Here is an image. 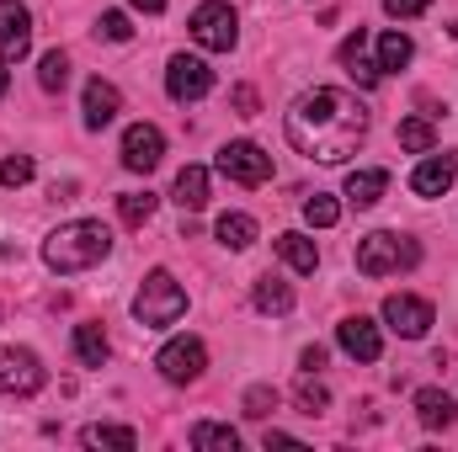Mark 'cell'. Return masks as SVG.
<instances>
[{"label": "cell", "instance_id": "obj_1", "mask_svg": "<svg viewBox=\"0 0 458 452\" xmlns=\"http://www.w3.org/2000/svg\"><path fill=\"white\" fill-rule=\"evenodd\" d=\"M368 138V107L346 91H304L293 107H288V144L320 165H342L357 155V144Z\"/></svg>", "mask_w": 458, "mask_h": 452}, {"label": "cell", "instance_id": "obj_2", "mask_svg": "<svg viewBox=\"0 0 458 452\" xmlns=\"http://www.w3.org/2000/svg\"><path fill=\"white\" fill-rule=\"evenodd\" d=\"M113 250V229L97 224V219H75V224H59L43 239V261L48 272H86L97 261H107Z\"/></svg>", "mask_w": 458, "mask_h": 452}, {"label": "cell", "instance_id": "obj_3", "mask_svg": "<svg viewBox=\"0 0 458 452\" xmlns=\"http://www.w3.org/2000/svg\"><path fill=\"white\" fill-rule=\"evenodd\" d=\"M421 261V245L405 239V234H389V229H373L357 239V272L362 277H394V272H411Z\"/></svg>", "mask_w": 458, "mask_h": 452}, {"label": "cell", "instance_id": "obj_4", "mask_svg": "<svg viewBox=\"0 0 458 452\" xmlns=\"http://www.w3.org/2000/svg\"><path fill=\"white\" fill-rule=\"evenodd\" d=\"M182 314H187L182 282H176L171 272H149V277L139 282V293H133V320L149 325V331H165V325H176Z\"/></svg>", "mask_w": 458, "mask_h": 452}, {"label": "cell", "instance_id": "obj_5", "mask_svg": "<svg viewBox=\"0 0 458 452\" xmlns=\"http://www.w3.org/2000/svg\"><path fill=\"white\" fill-rule=\"evenodd\" d=\"M187 32H192L198 48H208V54H229L234 38H240V16H234V5H225V0H203V5L192 11Z\"/></svg>", "mask_w": 458, "mask_h": 452}, {"label": "cell", "instance_id": "obj_6", "mask_svg": "<svg viewBox=\"0 0 458 452\" xmlns=\"http://www.w3.org/2000/svg\"><path fill=\"white\" fill-rule=\"evenodd\" d=\"M155 367H160V378L165 383H198L203 378V367H208V346L198 336H176L160 346V356H155Z\"/></svg>", "mask_w": 458, "mask_h": 452}, {"label": "cell", "instance_id": "obj_7", "mask_svg": "<svg viewBox=\"0 0 458 452\" xmlns=\"http://www.w3.org/2000/svg\"><path fill=\"white\" fill-rule=\"evenodd\" d=\"M219 176H229L234 187H261L272 176V155L250 138H234V144L219 149Z\"/></svg>", "mask_w": 458, "mask_h": 452}, {"label": "cell", "instance_id": "obj_8", "mask_svg": "<svg viewBox=\"0 0 458 452\" xmlns=\"http://www.w3.org/2000/svg\"><path fill=\"white\" fill-rule=\"evenodd\" d=\"M165 91H171V102H203V96L214 91V70H208L198 54H171V64H165Z\"/></svg>", "mask_w": 458, "mask_h": 452}, {"label": "cell", "instance_id": "obj_9", "mask_svg": "<svg viewBox=\"0 0 458 452\" xmlns=\"http://www.w3.org/2000/svg\"><path fill=\"white\" fill-rule=\"evenodd\" d=\"M43 362L27 346H0V394H38L43 389Z\"/></svg>", "mask_w": 458, "mask_h": 452}, {"label": "cell", "instance_id": "obj_10", "mask_svg": "<svg viewBox=\"0 0 458 452\" xmlns=\"http://www.w3.org/2000/svg\"><path fill=\"white\" fill-rule=\"evenodd\" d=\"M384 320H389L394 336L421 340L427 331H432V304L416 298V293H389V298H384Z\"/></svg>", "mask_w": 458, "mask_h": 452}, {"label": "cell", "instance_id": "obj_11", "mask_svg": "<svg viewBox=\"0 0 458 452\" xmlns=\"http://www.w3.org/2000/svg\"><path fill=\"white\" fill-rule=\"evenodd\" d=\"M32 54V16L21 0H0V64H16Z\"/></svg>", "mask_w": 458, "mask_h": 452}, {"label": "cell", "instance_id": "obj_12", "mask_svg": "<svg viewBox=\"0 0 458 452\" xmlns=\"http://www.w3.org/2000/svg\"><path fill=\"white\" fill-rule=\"evenodd\" d=\"M160 155H165V133H160L155 122H133V128L123 133V165H128V171L149 176V171L160 165Z\"/></svg>", "mask_w": 458, "mask_h": 452}, {"label": "cell", "instance_id": "obj_13", "mask_svg": "<svg viewBox=\"0 0 458 452\" xmlns=\"http://www.w3.org/2000/svg\"><path fill=\"white\" fill-rule=\"evenodd\" d=\"M336 340H342V351L352 362H378L384 356V336H378V325L368 320V314H352L336 325Z\"/></svg>", "mask_w": 458, "mask_h": 452}, {"label": "cell", "instance_id": "obj_14", "mask_svg": "<svg viewBox=\"0 0 458 452\" xmlns=\"http://www.w3.org/2000/svg\"><path fill=\"white\" fill-rule=\"evenodd\" d=\"M454 176H458L454 155H432V149H427V160L411 171V192H416V197H443V192L454 187Z\"/></svg>", "mask_w": 458, "mask_h": 452}, {"label": "cell", "instance_id": "obj_15", "mask_svg": "<svg viewBox=\"0 0 458 452\" xmlns=\"http://www.w3.org/2000/svg\"><path fill=\"white\" fill-rule=\"evenodd\" d=\"M342 64H346V75L362 86V91H373L378 80H384V70H378V59H368V32L357 27V32H346L342 38Z\"/></svg>", "mask_w": 458, "mask_h": 452}, {"label": "cell", "instance_id": "obj_16", "mask_svg": "<svg viewBox=\"0 0 458 452\" xmlns=\"http://www.w3.org/2000/svg\"><path fill=\"white\" fill-rule=\"evenodd\" d=\"M123 113V96H117L113 80H86V128H107L113 117Z\"/></svg>", "mask_w": 458, "mask_h": 452}, {"label": "cell", "instance_id": "obj_17", "mask_svg": "<svg viewBox=\"0 0 458 452\" xmlns=\"http://www.w3.org/2000/svg\"><path fill=\"white\" fill-rule=\"evenodd\" d=\"M389 192V171H352L346 176V203L352 208H373Z\"/></svg>", "mask_w": 458, "mask_h": 452}, {"label": "cell", "instance_id": "obj_18", "mask_svg": "<svg viewBox=\"0 0 458 452\" xmlns=\"http://www.w3.org/2000/svg\"><path fill=\"white\" fill-rule=\"evenodd\" d=\"M416 415H421L427 431H448V426H454V399H448L443 389H421V394H416Z\"/></svg>", "mask_w": 458, "mask_h": 452}, {"label": "cell", "instance_id": "obj_19", "mask_svg": "<svg viewBox=\"0 0 458 452\" xmlns=\"http://www.w3.org/2000/svg\"><path fill=\"white\" fill-rule=\"evenodd\" d=\"M176 203H182L187 213H198V208L208 203V171H203V165H182V171H176Z\"/></svg>", "mask_w": 458, "mask_h": 452}, {"label": "cell", "instance_id": "obj_20", "mask_svg": "<svg viewBox=\"0 0 458 452\" xmlns=\"http://www.w3.org/2000/svg\"><path fill=\"white\" fill-rule=\"evenodd\" d=\"M277 255H283L293 272H315V266H320L315 239H310V234H293V229H288V234H277Z\"/></svg>", "mask_w": 458, "mask_h": 452}, {"label": "cell", "instance_id": "obj_21", "mask_svg": "<svg viewBox=\"0 0 458 452\" xmlns=\"http://www.w3.org/2000/svg\"><path fill=\"white\" fill-rule=\"evenodd\" d=\"M250 304H256L261 314H288V309H293V288H288L283 277H261V282L250 288Z\"/></svg>", "mask_w": 458, "mask_h": 452}, {"label": "cell", "instance_id": "obj_22", "mask_svg": "<svg viewBox=\"0 0 458 452\" xmlns=\"http://www.w3.org/2000/svg\"><path fill=\"white\" fill-rule=\"evenodd\" d=\"M192 448L198 452H240V431L219 426V421H198L192 426Z\"/></svg>", "mask_w": 458, "mask_h": 452}, {"label": "cell", "instance_id": "obj_23", "mask_svg": "<svg viewBox=\"0 0 458 452\" xmlns=\"http://www.w3.org/2000/svg\"><path fill=\"white\" fill-rule=\"evenodd\" d=\"M411 59H416V43H411L405 32H384V38H378V70H384V75L405 70Z\"/></svg>", "mask_w": 458, "mask_h": 452}, {"label": "cell", "instance_id": "obj_24", "mask_svg": "<svg viewBox=\"0 0 458 452\" xmlns=\"http://www.w3.org/2000/svg\"><path fill=\"white\" fill-rule=\"evenodd\" d=\"M214 234H219V245H229V250H250L256 245V219L250 213H225L214 224Z\"/></svg>", "mask_w": 458, "mask_h": 452}, {"label": "cell", "instance_id": "obj_25", "mask_svg": "<svg viewBox=\"0 0 458 452\" xmlns=\"http://www.w3.org/2000/svg\"><path fill=\"white\" fill-rule=\"evenodd\" d=\"M107 336H102V325H75V356L86 362V367H102L107 362Z\"/></svg>", "mask_w": 458, "mask_h": 452}, {"label": "cell", "instance_id": "obj_26", "mask_svg": "<svg viewBox=\"0 0 458 452\" xmlns=\"http://www.w3.org/2000/svg\"><path fill=\"white\" fill-rule=\"evenodd\" d=\"M81 442H86V448H113V452H133L139 448V437H133L128 426H86Z\"/></svg>", "mask_w": 458, "mask_h": 452}, {"label": "cell", "instance_id": "obj_27", "mask_svg": "<svg viewBox=\"0 0 458 452\" xmlns=\"http://www.w3.org/2000/svg\"><path fill=\"white\" fill-rule=\"evenodd\" d=\"M432 144H437V133H432V122H427V117H405V122H400V149L427 155Z\"/></svg>", "mask_w": 458, "mask_h": 452}, {"label": "cell", "instance_id": "obj_28", "mask_svg": "<svg viewBox=\"0 0 458 452\" xmlns=\"http://www.w3.org/2000/svg\"><path fill=\"white\" fill-rule=\"evenodd\" d=\"M117 213H123V224H149L155 219V192H123L117 197Z\"/></svg>", "mask_w": 458, "mask_h": 452}, {"label": "cell", "instance_id": "obj_29", "mask_svg": "<svg viewBox=\"0 0 458 452\" xmlns=\"http://www.w3.org/2000/svg\"><path fill=\"white\" fill-rule=\"evenodd\" d=\"M38 86L43 91H64L70 86V59L54 48V54H43V64H38Z\"/></svg>", "mask_w": 458, "mask_h": 452}, {"label": "cell", "instance_id": "obj_30", "mask_svg": "<svg viewBox=\"0 0 458 452\" xmlns=\"http://www.w3.org/2000/svg\"><path fill=\"white\" fill-rule=\"evenodd\" d=\"M304 219H310V229H331L336 219H342V208H336V197H326V192H315V197L304 203Z\"/></svg>", "mask_w": 458, "mask_h": 452}, {"label": "cell", "instance_id": "obj_31", "mask_svg": "<svg viewBox=\"0 0 458 452\" xmlns=\"http://www.w3.org/2000/svg\"><path fill=\"white\" fill-rule=\"evenodd\" d=\"M32 171H38L32 155H5V160H0V187H27Z\"/></svg>", "mask_w": 458, "mask_h": 452}, {"label": "cell", "instance_id": "obj_32", "mask_svg": "<svg viewBox=\"0 0 458 452\" xmlns=\"http://www.w3.org/2000/svg\"><path fill=\"white\" fill-rule=\"evenodd\" d=\"M299 410H304V415H326V410H331V394H326L315 378H304V383H299Z\"/></svg>", "mask_w": 458, "mask_h": 452}, {"label": "cell", "instance_id": "obj_33", "mask_svg": "<svg viewBox=\"0 0 458 452\" xmlns=\"http://www.w3.org/2000/svg\"><path fill=\"white\" fill-rule=\"evenodd\" d=\"M272 410H277V389H267V383H256V389L245 394V415H250V421H267Z\"/></svg>", "mask_w": 458, "mask_h": 452}, {"label": "cell", "instance_id": "obj_34", "mask_svg": "<svg viewBox=\"0 0 458 452\" xmlns=\"http://www.w3.org/2000/svg\"><path fill=\"white\" fill-rule=\"evenodd\" d=\"M97 32H102L107 43H128V38H133V27H128V16H123V11H102Z\"/></svg>", "mask_w": 458, "mask_h": 452}, {"label": "cell", "instance_id": "obj_35", "mask_svg": "<svg viewBox=\"0 0 458 452\" xmlns=\"http://www.w3.org/2000/svg\"><path fill=\"white\" fill-rule=\"evenodd\" d=\"M229 102H234V113H240V117H256V113H261V96H256L250 86H234V96H229Z\"/></svg>", "mask_w": 458, "mask_h": 452}, {"label": "cell", "instance_id": "obj_36", "mask_svg": "<svg viewBox=\"0 0 458 452\" xmlns=\"http://www.w3.org/2000/svg\"><path fill=\"white\" fill-rule=\"evenodd\" d=\"M427 5H432V0H384V11H389V16H400V21H405V16H421Z\"/></svg>", "mask_w": 458, "mask_h": 452}, {"label": "cell", "instance_id": "obj_37", "mask_svg": "<svg viewBox=\"0 0 458 452\" xmlns=\"http://www.w3.org/2000/svg\"><path fill=\"white\" fill-rule=\"evenodd\" d=\"M299 367H304V372H320V367H326V346H304Z\"/></svg>", "mask_w": 458, "mask_h": 452}, {"label": "cell", "instance_id": "obj_38", "mask_svg": "<svg viewBox=\"0 0 458 452\" xmlns=\"http://www.w3.org/2000/svg\"><path fill=\"white\" fill-rule=\"evenodd\" d=\"M133 5H139V11H149V16H160V11H165V0H133Z\"/></svg>", "mask_w": 458, "mask_h": 452}, {"label": "cell", "instance_id": "obj_39", "mask_svg": "<svg viewBox=\"0 0 458 452\" xmlns=\"http://www.w3.org/2000/svg\"><path fill=\"white\" fill-rule=\"evenodd\" d=\"M5 86H11V75H5V70H0V96H5Z\"/></svg>", "mask_w": 458, "mask_h": 452}]
</instances>
